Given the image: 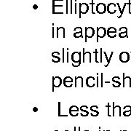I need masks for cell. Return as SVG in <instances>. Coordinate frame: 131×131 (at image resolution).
<instances>
[{"mask_svg": "<svg viewBox=\"0 0 131 131\" xmlns=\"http://www.w3.org/2000/svg\"><path fill=\"white\" fill-rule=\"evenodd\" d=\"M107 34V30L104 27H98L97 28V42H98L99 38H103Z\"/></svg>", "mask_w": 131, "mask_h": 131, "instance_id": "cell-1", "label": "cell"}, {"mask_svg": "<svg viewBox=\"0 0 131 131\" xmlns=\"http://www.w3.org/2000/svg\"><path fill=\"white\" fill-rule=\"evenodd\" d=\"M96 12L99 14H103L107 11V6L104 3H98L95 7Z\"/></svg>", "mask_w": 131, "mask_h": 131, "instance_id": "cell-2", "label": "cell"}, {"mask_svg": "<svg viewBox=\"0 0 131 131\" xmlns=\"http://www.w3.org/2000/svg\"><path fill=\"white\" fill-rule=\"evenodd\" d=\"M89 5L87 3H80L79 4V18H81L82 14H86L89 11Z\"/></svg>", "mask_w": 131, "mask_h": 131, "instance_id": "cell-3", "label": "cell"}, {"mask_svg": "<svg viewBox=\"0 0 131 131\" xmlns=\"http://www.w3.org/2000/svg\"><path fill=\"white\" fill-rule=\"evenodd\" d=\"M95 35V29L93 27L85 28V42H87L88 38H92Z\"/></svg>", "mask_w": 131, "mask_h": 131, "instance_id": "cell-4", "label": "cell"}, {"mask_svg": "<svg viewBox=\"0 0 131 131\" xmlns=\"http://www.w3.org/2000/svg\"><path fill=\"white\" fill-rule=\"evenodd\" d=\"M72 63H81V53L74 52L72 54Z\"/></svg>", "mask_w": 131, "mask_h": 131, "instance_id": "cell-5", "label": "cell"}, {"mask_svg": "<svg viewBox=\"0 0 131 131\" xmlns=\"http://www.w3.org/2000/svg\"><path fill=\"white\" fill-rule=\"evenodd\" d=\"M119 60L122 63H127L130 60V54L127 52H122L119 54Z\"/></svg>", "mask_w": 131, "mask_h": 131, "instance_id": "cell-6", "label": "cell"}, {"mask_svg": "<svg viewBox=\"0 0 131 131\" xmlns=\"http://www.w3.org/2000/svg\"><path fill=\"white\" fill-rule=\"evenodd\" d=\"M62 84V79L59 77H55L53 78V92L54 91V88H59Z\"/></svg>", "mask_w": 131, "mask_h": 131, "instance_id": "cell-7", "label": "cell"}, {"mask_svg": "<svg viewBox=\"0 0 131 131\" xmlns=\"http://www.w3.org/2000/svg\"><path fill=\"white\" fill-rule=\"evenodd\" d=\"M112 105H113V109H112V116L115 117L116 116V114H117V115L119 117L122 116V114H121V107L119 106H115V103H112Z\"/></svg>", "mask_w": 131, "mask_h": 131, "instance_id": "cell-8", "label": "cell"}, {"mask_svg": "<svg viewBox=\"0 0 131 131\" xmlns=\"http://www.w3.org/2000/svg\"><path fill=\"white\" fill-rule=\"evenodd\" d=\"M117 6L114 3H109L107 5V12L110 14H114L117 12Z\"/></svg>", "mask_w": 131, "mask_h": 131, "instance_id": "cell-9", "label": "cell"}, {"mask_svg": "<svg viewBox=\"0 0 131 131\" xmlns=\"http://www.w3.org/2000/svg\"><path fill=\"white\" fill-rule=\"evenodd\" d=\"M96 82H95V79L93 77H89L87 78L86 79V85L88 87V88H93L94 87Z\"/></svg>", "mask_w": 131, "mask_h": 131, "instance_id": "cell-10", "label": "cell"}, {"mask_svg": "<svg viewBox=\"0 0 131 131\" xmlns=\"http://www.w3.org/2000/svg\"><path fill=\"white\" fill-rule=\"evenodd\" d=\"M122 75H123V87L131 88V78L130 77H125V73H123Z\"/></svg>", "mask_w": 131, "mask_h": 131, "instance_id": "cell-11", "label": "cell"}, {"mask_svg": "<svg viewBox=\"0 0 131 131\" xmlns=\"http://www.w3.org/2000/svg\"><path fill=\"white\" fill-rule=\"evenodd\" d=\"M107 35L109 38H114L117 35V29L114 27H109L107 29Z\"/></svg>", "mask_w": 131, "mask_h": 131, "instance_id": "cell-12", "label": "cell"}, {"mask_svg": "<svg viewBox=\"0 0 131 131\" xmlns=\"http://www.w3.org/2000/svg\"><path fill=\"white\" fill-rule=\"evenodd\" d=\"M83 51V58H82V62L85 63L86 60H88L89 63H91V53L90 52H85L84 48L82 49Z\"/></svg>", "mask_w": 131, "mask_h": 131, "instance_id": "cell-13", "label": "cell"}, {"mask_svg": "<svg viewBox=\"0 0 131 131\" xmlns=\"http://www.w3.org/2000/svg\"><path fill=\"white\" fill-rule=\"evenodd\" d=\"M57 38H65V29L63 27L57 28Z\"/></svg>", "mask_w": 131, "mask_h": 131, "instance_id": "cell-14", "label": "cell"}, {"mask_svg": "<svg viewBox=\"0 0 131 131\" xmlns=\"http://www.w3.org/2000/svg\"><path fill=\"white\" fill-rule=\"evenodd\" d=\"M77 87L83 88V78L82 77H75V88Z\"/></svg>", "mask_w": 131, "mask_h": 131, "instance_id": "cell-15", "label": "cell"}, {"mask_svg": "<svg viewBox=\"0 0 131 131\" xmlns=\"http://www.w3.org/2000/svg\"><path fill=\"white\" fill-rule=\"evenodd\" d=\"M119 36L120 37V38L128 37V36H127V31H126V32H119Z\"/></svg>", "mask_w": 131, "mask_h": 131, "instance_id": "cell-16", "label": "cell"}, {"mask_svg": "<svg viewBox=\"0 0 131 131\" xmlns=\"http://www.w3.org/2000/svg\"><path fill=\"white\" fill-rule=\"evenodd\" d=\"M117 5L118 7V9H119V15L117 16V18H120L122 16V14H123V11H122V10L121 9V7L119 6V3H117Z\"/></svg>", "mask_w": 131, "mask_h": 131, "instance_id": "cell-17", "label": "cell"}, {"mask_svg": "<svg viewBox=\"0 0 131 131\" xmlns=\"http://www.w3.org/2000/svg\"><path fill=\"white\" fill-rule=\"evenodd\" d=\"M52 57H53V61L54 63H58L60 61L59 56H52Z\"/></svg>", "mask_w": 131, "mask_h": 131, "instance_id": "cell-18", "label": "cell"}, {"mask_svg": "<svg viewBox=\"0 0 131 131\" xmlns=\"http://www.w3.org/2000/svg\"><path fill=\"white\" fill-rule=\"evenodd\" d=\"M73 82H63V84H64V86L66 87V88H71L72 87V85H73Z\"/></svg>", "mask_w": 131, "mask_h": 131, "instance_id": "cell-19", "label": "cell"}, {"mask_svg": "<svg viewBox=\"0 0 131 131\" xmlns=\"http://www.w3.org/2000/svg\"><path fill=\"white\" fill-rule=\"evenodd\" d=\"M74 36L75 38H80L82 37V32H79V33H74Z\"/></svg>", "mask_w": 131, "mask_h": 131, "instance_id": "cell-20", "label": "cell"}, {"mask_svg": "<svg viewBox=\"0 0 131 131\" xmlns=\"http://www.w3.org/2000/svg\"><path fill=\"white\" fill-rule=\"evenodd\" d=\"M94 53L95 54V62L96 63H98L99 62V60H98V55H99V53H98V51L97 50H95V52H94Z\"/></svg>", "mask_w": 131, "mask_h": 131, "instance_id": "cell-21", "label": "cell"}, {"mask_svg": "<svg viewBox=\"0 0 131 131\" xmlns=\"http://www.w3.org/2000/svg\"><path fill=\"white\" fill-rule=\"evenodd\" d=\"M69 114H70V115L72 116V117H77V116H78V114H79L78 112H77V111H70Z\"/></svg>", "mask_w": 131, "mask_h": 131, "instance_id": "cell-22", "label": "cell"}, {"mask_svg": "<svg viewBox=\"0 0 131 131\" xmlns=\"http://www.w3.org/2000/svg\"><path fill=\"white\" fill-rule=\"evenodd\" d=\"M106 107L108 108V117L112 116V114H111V106H110V103H109L107 104Z\"/></svg>", "mask_w": 131, "mask_h": 131, "instance_id": "cell-23", "label": "cell"}, {"mask_svg": "<svg viewBox=\"0 0 131 131\" xmlns=\"http://www.w3.org/2000/svg\"><path fill=\"white\" fill-rule=\"evenodd\" d=\"M73 82V79L72 77H66L63 79V82Z\"/></svg>", "mask_w": 131, "mask_h": 131, "instance_id": "cell-24", "label": "cell"}, {"mask_svg": "<svg viewBox=\"0 0 131 131\" xmlns=\"http://www.w3.org/2000/svg\"><path fill=\"white\" fill-rule=\"evenodd\" d=\"M123 115L125 117H130L131 116V111H124Z\"/></svg>", "mask_w": 131, "mask_h": 131, "instance_id": "cell-25", "label": "cell"}, {"mask_svg": "<svg viewBox=\"0 0 131 131\" xmlns=\"http://www.w3.org/2000/svg\"><path fill=\"white\" fill-rule=\"evenodd\" d=\"M88 114H89V112H88V110L82 111V112H81V116H82V117H87Z\"/></svg>", "mask_w": 131, "mask_h": 131, "instance_id": "cell-26", "label": "cell"}, {"mask_svg": "<svg viewBox=\"0 0 131 131\" xmlns=\"http://www.w3.org/2000/svg\"><path fill=\"white\" fill-rule=\"evenodd\" d=\"M70 111H77V112H78L79 111V108L77 106H72L69 108V112Z\"/></svg>", "mask_w": 131, "mask_h": 131, "instance_id": "cell-27", "label": "cell"}, {"mask_svg": "<svg viewBox=\"0 0 131 131\" xmlns=\"http://www.w3.org/2000/svg\"><path fill=\"white\" fill-rule=\"evenodd\" d=\"M121 85V83L119 82V81H117V82H114L113 83V87L114 88H119Z\"/></svg>", "mask_w": 131, "mask_h": 131, "instance_id": "cell-28", "label": "cell"}, {"mask_svg": "<svg viewBox=\"0 0 131 131\" xmlns=\"http://www.w3.org/2000/svg\"><path fill=\"white\" fill-rule=\"evenodd\" d=\"M74 31V33H79V32H82V29L81 27H76Z\"/></svg>", "mask_w": 131, "mask_h": 131, "instance_id": "cell-29", "label": "cell"}, {"mask_svg": "<svg viewBox=\"0 0 131 131\" xmlns=\"http://www.w3.org/2000/svg\"><path fill=\"white\" fill-rule=\"evenodd\" d=\"M98 114H99V112H98L97 110L93 111V112H91V115H92L93 117H97V116H98Z\"/></svg>", "mask_w": 131, "mask_h": 131, "instance_id": "cell-30", "label": "cell"}, {"mask_svg": "<svg viewBox=\"0 0 131 131\" xmlns=\"http://www.w3.org/2000/svg\"><path fill=\"white\" fill-rule=\"evenodd\" d=\"M119 32H126V31H127V29L126 27H122L119 29Z\"/></svg>", "mask_w": 131, "mask_h": 131, "instance_id": "cell-31", "label": "cell"}, {"mask_svg": "<svg viewBox=\"0 0 131 131\" xmlns=\"http://www.w3.org/2000/svg\"><path fill=\"white\" fill-rule=\"evenodd\" d=\"M124 111H131V106H126L123 108Z\"/></svg>", "mask_w": 131, "mask_h": 131, "instance_id": "cell-32", "label": "cell"}, {"mask_svg": "<svg viewBox=\"0 0 131 131\" xmlns=\"http://www.w3.org/2000/svg\"><path fill=\"white\" fill-rule=\"evenodd\" d=\"M101 88H103V74H101Z\"/></svg>", "mask_w": 131, "mask_h": 131, "instance_id": "cell-33", "label": "cell"}, {"mask_svg": "<svg viewBox=\"0 0 131 131\" xmlns=\"http://www.w3.org/2000/svg\"><path fill=\"white\" fill-rule=\"evenodd\" d=\"M98 108V106H93L90 107V110H91L92 112H93V111L97 110Z\"/></svg>", "mask_w": 131, "mask_h": 131, "instance_id": "cell-34", "label": "cell"}, {"mask_svg": "<svg viewBox=\"0 0 131 131\" xmlns=\"http://www.w3.org/2000/svg\"><path fill=\"white\" fill-rule=\"evenodd\" d=\"M119 79H120V77H114L112 78L113 82H117V81H119Z\"/></svg>", "mask_w": 131, "mask_h": 131, "instance_id": "cell-35", "label": "cell"}, {"mask_svg": "<svg viewBox=\"0 0 131 131\" xmlns=\"http://www.w3.org/2000/svg\"><path fill=\"white\" fill-rule=\"evenodd\" d=\"M88 106H82L80 107V110L81 111H85V110H88Z\"/></svg>", "mask_w": 131, "mask_h": 131, "instance_id": "cell-36", "label": "cell"}, {"mask_svg": "<svg viewBox=\"0 0 131 131\" xmlns=\"http://www.w3.org/2000/svg\"><path fill=\"white\" fill-rule=\"evenodd\" d=\"M100 52H101V53H100V62L102 63L103 62V60H102V55H103V50H102V48L100 49Z\"/></svg>", "mask_w": 131, "mask_h": 131, "instance_id": "cell-37", "label": "cell"}, {"mask_svg": "<svg viewBox=\"0 0 131 131\" xmlns=\"http://www.w3.org/2000/svg\"><path fill=\"white\" fill-rule=\"evenodd\" d=\"M91 5H92V13H93V14H95V12H94V9H93V7H94V2H93V1H91Z\"/></svg>", "mask_w": 131, "mask_h": 131, "instance_id": "cell-38", "label": "cell"}, {"mask_svg": "<svg viewBox=\"0 0 131 131\" xmlns=\"http://www.w3.org/2000/svg\"><path fill=\"white\" fill-rule=\"evenodd\" d=\"M81 63H72V66H74V67H78V66H79Z\"/></svg>", "mask_w": 131, "mask_h": 131, "instance_id": "cell-39", "label": "cell"}, {"mask_svg": "<svg viewBox=\"0 0 131 131\" xmlns=\"http://www.w3.org/2000/svg\"><path fill=\"white\" fill-rule=\"evenodd\" d=\"M60 53L58 52H53L52 53V56H59Z\"/></svg>", "mask_w": 131, "mask_h": 131, "instance_id": "cell-40", "label": "cell"}, {"mask_svg": "<svg viewBox=\"0 0 131 131\" xmlns=\"http://www.w3.org/2000/svg\"><path fill=\"white\" fill-rule=\"evenodd\" d=\"M127 5H129V7H128V10H129V13L131 14V11H130V5H131V2L130 1H129L128 2H127Z\"/></svg>", "mask_w": 131, "mask_h": 131, "instance_id": "cell-41", "label": "cell"}, {"mask_svg": "<svg viewBox=\"0 0 131 131\" xmlns=\"http://www.w3.org/2000/svg\"><path fill=\"white\" fill-rule=\"evenodd\" d=\"M72 2L73 0H70V13L72 14Z\"/></svg>", "mask_w": 131, "mask_h": 131, "instance_id": "cell-42", "label": "cell"}, {"mask_svg": "<svg viewBox=\"0 0 131 131\" xmlns=\"http://www.w3.org/2000/svg\"><path fill=\"white\" fill-rule=\"evenodd\" d=\"M60 102L58 103V116H60Z\"/></svg>", "mask_w": 131, "mask_h": 131, "instance_id": "cell-43", "label": "cell"}, {"mask_svg": "<svg viewBox=\"0 0 131 131\" xmlns=\"http://www.w3.org/2000/svg\"><path fill=\"white\" fill-rule=\"evenodd\" d=\"M96 85L98 88L99 87V77H97V79H96Z\"/></svg>", "mask_w": 131, "mask_h": 131, "instance_id": "cell-44", "label": "cell"}, {"mask_svg": "<svg viewBox=\"0 0 131 131\" xmlns=\"http://www.w3.org/2000/svg\"><path fill=\"white\" fill-rule=\"evenodd\" d=\"M68 4H69V1L68 0H66V14H68V12H69V10H68V9H69V7H68Z\"/></svg>", "mask_w": 131, "mask_h": 131, "instance_id": "cell-45", "label": "cell"}, {"mask_svg": "<svg viewBox=\"0 0 131 131\" xmlns=\"http://www.w3.org/2000/svg\"><path fill=\"white\" fill-rule=\"evenodd\" d=\"M63 62L64 63V48H63Z\"/></svg>", "mask_w": 131, "mask_h": 131, "instance_id": "cell-46", "label": "cell"}, {"mask_svg": "<svg viewBox=\"0 0 131 131\" xmlns=\"http://www.w3.org/2000/svg\"><path fill=\"white\" fill-rule=\"evenodd\" d=\"M69 49H67V62H69Z\"/></svg>", "mask_w": 131, "mask_h": 131, "instance_id": "cell-47", "label": "cell"}, {"mask_svg": "<svg viewBox=\"0 0 131 131\" xmlns=\"http://www.w3.org/2000/svg\"><path fill=\"white\" fill-rule=\"evenodd\" d=\"M33 111H34V112H36L38 111V108H37L36 107H34V108H33Z\"/></svg>", "mask_w": 131, "mask_h": 131, "instance_id": "cell-48", "label": "cell"}, {"mask_svg": "<svg viewBox=\"0 0 131 131\" xmlns=\"http://www.w3.org/2000/svg\"><path fill=\"white\" fill-rule=\"evenodd\" d=\"M74 9H75V13H77V0H76V2H75V7H74Z\"/></svg>", "mask_w": 131, "mask_h": 131, "instance_id": "cell-49", "label": "cell"}, {"mask_svg": "<svg viewBox=\"0 0 131 131\" xmlns=\"http://www.w3.org/2000/svg\"><path fill=\"white\" fill-rule=\"evenodd\" d=\"M33 8H34V10H36V9H37V8H38V6H37V5H34V6H33Z\"/></svg>", "mask_w": 131, "mask_h": 131, "instance_id": "cell-50", "label": "cell"}, {"mask_svg": "<svg viewBox=\"0 0 131 131\" xmlns=\"http://www.w3.org/2000/svg\"><path fill=\"white\" fill-rule=\"evenodd\" d=\"M74 131H76V127H74Z\"/></svg>", "mask_w": 131, "mask_h": 131, "instance_id": "cell-51", "label": "cell"}, {"mask_svg": "<svg viewBox=\"0 0 131 131\" xmlns=\"http://www.w3.org/2000/svg\"><path fill=\"white\" fill-rule=\"evenodd\" d=\"M80 129H81V128H80V127H79V131H80Z\"/></svg>", "mask_w": 131, "mask_h": 131, "instance_id": "cell-52", "label": "cell"}, {"mask_svg": "<svg viewBox=\"0 0 131 131\" xmlns=\"http://www.w3.org/2000/svg\"><path fill=\"white\" fill-rule=\"evenodd\" d=\"M120 131H127V130H120Z\"/></svg>", "mask_w": 131, "mask_h": 131, "instance_id": "cell-53", "label": "cell"}, {"mask_svg": "<svg viewBox=\"0 0 131 131\" xmlns=\"http://www.w3.org/2000/svg\"><path fill=\"white\" fill-rule=\"evenodd\" d=\"M104 131H105V130H104ZM106 131H110V130H106Z\"/></svg>", "mask_w": 131, "mask_h": 131, "instance_id": "cell-54", "label": "cell"}, {"mask_svg": "<svg viewBox=\"0 0 131 131\" xmlns=\"http://www.w3.org/2000/svg\"><path fill=\"white\" fill-rule=\"evenodd\" d=\"M84 131H89V130H84Z\"/></svg>", "mask_w": 131, "mask_h": 131, "instance_id": "cell-55", "label": "cell"}, {"mask_svg": "<svg viewBox=\"0 0 131 131\" xmlns=\"http://www.w3.org/2000/svg\"><path fill=\"white\" fill-rule=\"evenodd\" d=\"M54 131H59V130H54Z\"/></svg>", "mask_w": 131, "mask_h": 131, "instance_id": "cell-56", "label": "cell"}, {"mask_svg": "<svg viewBox=\"0 0 131 131\" xmlns=\"http://www.w3.org/2000/svg\"><path fill=\"white\" fill-rule=\"evenodd\" d=\"M65 131H69V130H65Z\"/></svg>", "mask_w": 131, "mask_h": 131, "instance_id": "cell-57", "label": "cell"}, {"mask_svg": "<svg viewBox=\"0 0 131 131\" xmlns=\"http://www.w3.org/2000/svg\"><path fill=\"white\" fill-rule=\"evenodd\" d=\"M130 37H131V35H130Z\"/></svg>", "mask_w": 131, "mask_h": 131, "instance_id": "cell-58", "label": "cell"}, {"mask_svg": "<svg viewBox=\"0 0 131 131\" xmlns=\"http://www.w3.org/2000/svg\"><path fill=\"white\" fill-rule=\"evenodd\" d=\"M130 54H131V52H130Z\"/></svg>", "mask_w": 131, "mask_h": 131, "instance_id": "cell-59", "label": "cell"}]
</instances>
